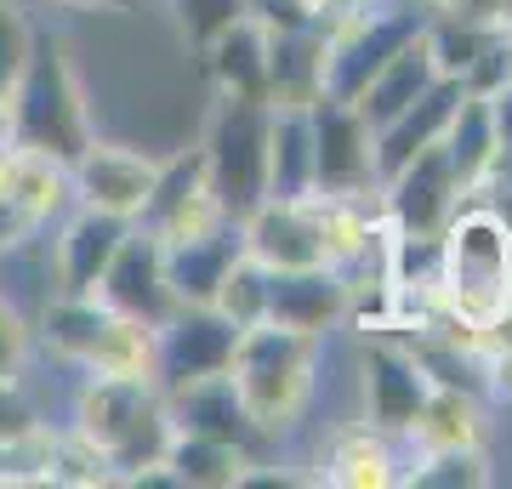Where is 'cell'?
I'll list each match as a JSON object with an SVG mask.
<instances>
[{
	"instance_id": "d6986e66",
	"label": "cell",
	"mask_w": 512,
	"mask_h": 489,
	"mask_svg": "<svg viewBox=\"0 0 512 489\" xmlns=\"http://www.w3.org/2000/svg\"><path fill=\"white\" fill-rule=\"evenodd\" d=\"M330 80V40L302 23V29H274L268 35V109H313Z\"/></svg>"
},
{
	"instance_id": "5b68a950",
	"label": "cell",
	"mask_w": 512,
	"mask_h": 489,
	"mask_svg": "<svg viewBox=\"0 0 512 489\" xmlns=\"http://www.w3.org/2000/svg\"><path fill=\"white\" fill-rule=\"evenodd\" d=\"M205 171L228 217H251L268 200V103H239V97H211L200 137Z\"/></svg>"
},
{
	"instance_id": "1f68e13d",
	"label": "cell",
	"mask_w": 512,
	"mask_h": 489,
	"mask_svg": "<svg viewBox=\"0 0 512 489\" xmlns=\"http://www.w3.org/2000/svg\"><path fill=\"white\" fill-rule=\"evenodd\" d=\"M268 279H274V273L262 268L256 256L239 251L234 268L222 273V285H217V296H211V308H217L234 330L262 325V319H268Z\"/></svg>"
},
{
	"instance_id": "484cf974",
	"label": "cell",
	"mask_w": 512,
	"mask_h": 489,
	"mask_svg": "<svg viewBox=\"0 0 512 489\" xmlns=\"http://www.w3.org/2000/svg\"><path fill=\"white\" fill-rule=\"evenodd\" d=\"M0 194H12V200L40 222V228H52L63 211L74 205V188H69V165L52 160V154H35V148H18L6 143V171H0Z\"/></svg>"
},
{
	"instance_id": "44dd1931",
	"label": "cell",
	"mask_w": 512,
	"mask_h": 489,
	"mask_svg": "<svg viewBox=\"0 0 512 489\" xmlns=\"http://www.w3.org/2000/svg\"><path fill=\"white\" fill-rule=\"evenodd\" d=\"M456 103H461V80H444L439 74L399 120H387V126L376 131V143H370V154H376V182H387L404 160H416L421 148L439 143L444 126H450V114H456Z\"/></svg>"
},
{
	"instance_id": "f35d334b",
	"label": "cell",
	"mask_w": 512,
	"mask_h": 489,
	"mask_svg": "<svg viewBox=\"0 0 512 489\" xmlns=\"http://www.w3.org/2000/svg\"><path fill=\"white\" fill-rule=\"evenodd\" d=\"M35 421L40 416H35V404L23 399V387L0 376V444H6V438H18V433H29Z\"/></svg>"
},
{
	"instance_id": "e575fe53",
	"label": "cell",
	"mask_w": 512,
	"mask_h": 489,
	"mask_svg": "<svg viewBox=\"0 0 512 489\" xmlns=\"http://www.w3.org/2000/svg\"><path fill=\"white\" fill-rule=\"evenodd\" d=\"M165 12L177 23V35H183L194 52H205L228 23L251 12V0H165Z\"/></svg>"
},
{
	"instance_id": "d6a6232c",
	"label": "cell",
	"mask_w": 512,
	"mask_h": 489,
	"mask_svg": "<svg viewBox=\"0 0 512 489\" xmlns=\"http://www.w3.org/2000/svg\"><path fill=\"white\" fill-rule=\"evenodd\" d=\"M46 484H57V489H109V484H120V478H114L109 455L97 450L92 438H80L74 427H57Z\"/></svg>"
},
{
	"instance_id": "9c48e42d",
	"label": "cell",
	"mask_w": 512,
	"mask_h": 489,
	"mask_svg": "<svg viewBox=\"0 0 512 489\" xmlns=\"http://www.w3.org/2000/svg\"><path fill=\"white\" fill-rule=\"evenodd\" d=\"M234 342L239 330L217 308H177L154 330V387L171 393V387H188L200 376H222L234 359Z\"/></svg>"
},
{
	"instance_id": "e0dca14e",
	"label": "cell",
	"mask_w": 512,
	"mask_h": 489,
	"mask_svg": "<svg viewBox=\"0 0 512 489\" xmlns=\"http://www.w3.org/2000/svg\"><path fill=\"white\" fill-rule=\"evenodd\" d=\"M268 319L308 336H330L336 325H348V279L330 262L313 268H285L268 279Z\"/></svg>"
},
{
	"instance_id": "83f0119b",
	"label": "cell",
	"mask_w": 512,
	"mask_h": 489,
	"mask_svg": "<svg viewBox=\"0 0 512 489\" xmlns=\"http://www.w3.org/2000/svg\"><path fill=\"white\" fill-rule=\"evenodd\" d=\"M313 194V120L308 109H268V200Z\"/></svg>"
},
{
	"instance_id": "d4e9b609",
	"label": "cell",
	"mask_w": 512,
	"mask_h": 489,
	"mask_svg": "<svg viewBox=\"0 0 512 489\" xmlns=\"http://www.w3.org/2000/svg\"><path fill=\"white\" fill-rule=\"evenodd\" d=\"M69 370L74 376H148L154 381V325L109 308Z\"/></svg>"
},
{
	"instance_id": "ab89813d",
	"label": "cell",
	"mask_w": 512,
	"mask_h": 489,
	"mask_svg": "<svg viewBox=\"0 0 512 489\" xmlns=\"http://www.w3.org/2000/svg\"><path fill=\"white\" fill-rule=\"evenodd\" d=\"M29 234H40V222L29 217V211L12 200V194H0V256H12Z\"/></svg>"
},
{
	"instance_id": "b9f144b4",
	"label": "cell",
	"mask_w": 512,
	"mask_h": 489,
	"mask_svg": "<svg viewBox=\"0 0 512 489\" xmlns=\"http://www.w3.org/2000/svg\"><path fill=\"white\" fill-rule=\"evenodd\" d=\"M484 103H490V126H495V143H501V154H512V80H507V86H495Z\"/></svg>"
},
{
	"instance_id": "5bb4252c",
	"label": "cell",
	"mask_w": 512,
	"mask_h": 489,
	"mask_svg": "<svg viewBox=\"0 0 512 489\" xmlns=\"http://www.w3.org/2000/svg\"><path fill=\"white\" fill-rule=\"evenodd\" d=\"M427 387L433 381L421 376V364L404 353V342L370 330L365 336V421L370 427L404 438V427L416 421L421 399H427Z\"/></svg>"
},
{
	"instance_id": "30bf717a",
	"label": "cell",
	"mask_w": 512,
	"mask_h": 489,
	"mask_svg": "<svg viewBox=\"0 0 512 489\" xmlns=\"http://www.w3.org/2000/svg\"><path fill=\"white\" fill-rule=\"evenodd\" d=\"M461 205V182L444 160V143L421 148L416 160H404L393 177L382 182V217L393 222V234L439 239L450 211Z\"/></svg>"
},
{
	"instance_id": "277c9868",
	"label": "cell",
	"mask_w": 512,
	"mask_h": 489,
	"mask_svg": "<svg viewBox=\"0 0 512 489\" xmlns=\"http://www.w3.org/2000/svg\"><path fill=\"white\" fill-rule=\"evenodd\" d=\"M69 427L109 455L120 484L131 472L165 461L171 433H177L171 410H165V393L148 376H80L69 404Z\"/></svg>"
},
{
	"instance_id": "4dcf8cb0",
	"label": "cell",
	"mask_w": 512,
	"mask_h": 489,
	"mask_svg": "<svg viewBox=\"0 0 512 489\" xmlns=\"http://www.w3.org/2000/svg\"><path fill=\"white\" fill-rule=\"evenodd\" d=\"M495 35H501V29L444 18V12H427V23H421V40H427L433 69H439L444 80H467V74H473V63L495 46Z\"/></svg>"
},
{
	"instance_id": "f6af8a7d",
	"label": "cell",
	"mask_w": 512,
	"mask_h": 489,
	"mask_svg": "<svg viewBox=\"0 0 512 489\" xmlns=\"http://www.w3.org/2000/svg\"><path fill=\"white\" fill-rule=\"evenodd\" d=\"M0 143H12V137H6V103H0Z\"/></svg>"
},
{
	"instance_id": "ee69618b",
	"label": "cell",
	"mask_w": 512,
	"mask_h": 489,
	"mask_svg": "<svg viewBox=\"0 0 512 489\" xmlns=\"http://www.w3.org/2000/svg\"><path fill=\"white\" fill-rule=\"evenodd\" d=\"M501 29H512V0H501Z\"/></svg>"
},
{
	"instance_id": "cb8c5ba5",
	"label": "cell",
	"mask_w": 512,
	"mask_h": 489,
	"mask_svg": "<svg viewBox=\"0 0 512 489\" xmlns=\"http://www.w3.org/2000/svg\"><path fill=\"white\" fill-rule=\"evenodd\" d=\"M439 80V69H433V52H427V40H410V46H399V52L387 57L382 69L365 80V91L353 97V109L365 114V126L370 131H382L387 120H399L410 103H416L421 91Z\"/></svg>"
},
{
	"instance_id": "4316f807",
	"label": "cell",
	"mask_w": 512,
	"mask_h": 489,
	"mask_svg": "<svg viewBox=\"0 0 512 489\" xmlns=\"http://www.w3.org/2000/svg\"><path fill=\"white\" fill-rule=\"evenodd\" d=\"M165 467L177 478V489H239L245 472L262 467L245 444H222V438H200V433H171Z\"/></svg>"
},
{
	"instance_id": "8992f818",
	"label": "cell",
	"mask_w": 512,
	"mask_h": 489,
	"mask_svg": "<svg viewBox=\"0 0 512 489\" xmlns=\"http://www.w3.org/2000/svg\"><path fill=\"white\" fill-rule=\"evenodd\" d=\"M131 222H137V228H148L160 245L200 239V234H211V228H222V222H228V211H222V200H217V188H211V171H205L200 143L183 148V154H171V160H160V177H154L143 211H137Z\"/></svg>"
},
{
	"instance_id": "d590c367",
	"label": "cell",
	"mask_w": 512,
	"mask_h": 489,
	"mask_svg": "<svg viewBox=\"0 0 512 489\" xmlns=\"http://www.w3.org/2000/svg\"><path fill=\"white\" fill-rule=\"evenodd\" d=\"M29 46H35V23L18 12V0H0V103H6V91L18 86L23 63H29Z\"/></svg>"
},
{
	"instance_id": "ac0fdd59",
	"label": "cell",
	"mask_w": 512,
	"mask_h": 489,
	"mask_svg": "<svg viewBox=\"0 0 512 489\" xmlns=\"http://www.w3.org/2000/svg\"><path fill=\"white\" fill-rule=\"evenodd\" d=\"M239 239H245V256H256L268 273L325 262L319 228H313V211H308V194H302V200H262L251 217H239Z\"/></svg>"
},
{
	"instance_id": "ba28073f",
	"label": "cell",
	"mask_w": 512,
	"mask_h": 489,
	"mask_svg": "<svg viewBox=\"0 0 512 489\" xmlns=\"http://www.w3.org/2000/svg\"><path fill=\"white\" fill-rule=\"evenodd\" d=\"M313 120V188L325 194H365V188H382L376 182V131L365 126V114L342 103V97H319L308 109Z\"/></svg>"
},
{
	"instance_id": "8d00e7d4",
	"label": "cell",
	"mask_w": 512,
	"mask_h": 489,
	"mask_svg": "<svg viewBox=\"0 0 512 489\" xmlns=\"http://www.w3.org/2000/svg\"><path fill=\"white\" fill-rule=\"evenodd\" d=\"M29 359H35V319H29L6 290H0V376L18 381Z\"/></svg>"
},
{
	"instance_id": "8fae6325",
	"label": "cell",
	"mask_w": 512,
	"mask_h": 489,
	"mask_svg": "<svg viewBox=\"0 0 512 489\" xmlns=\"http://www.w3.org/2000/svg\"><path fill=\"white\" fill-rule=\"evenodd\" d=\"M154 177H160V160L154 154L126 148V143H103V137H92L69 160L74 205H97V211H114V217H126V222L143 211Z\"/></svg>"
},
{
	"instance_id": "2e32d148",
	"label": "cell",
	"mask_w": 512,
	"mask_h": 489,
	"mask_svg": "<svg viewBox=\"0 0 512 489\" xmlns=\"http://www.w3.org/2000/svg\"><path fill=\"white\" fill-rule=\"evenodd\" d=\"M165 410H171V427H177V433H200V438H222V444H245L251 455L274 450V438L256 433V421L245 416V404H239L228 370H222V376L188 381V387H171V393H165Z\"/></svg>"
},
{
	"instance_id": "7a4b0ae2",
	"label": "cell",
	"mask_w": 512,
	"mask_h": 489,
	"mask_svg": "<svg viewBox=\"0 0 512 489\" xmlns=\"http://www.w3.org/2000/svg\"><path fill=\"white\" fill-rule=\"evenodd\" d=\"M439 296L467 325L512 313V222L478 194H461L439 228Z\"/></svg>"
},
{
	"instance_id": "9a60e30c",
	"label": "cell",
	"mask_w": 512,
	"mask_h": 489,
	"mask_svg": "<svg viewBox=\"0 0 512 489\" xmlns=\"http://www.w3.org/2000/svg\"><path fill=\"white\" fill-rule=\"evenodd\" d=\"M404 461H410V444L399 433H382L370 421H353L325 444L319 455V484L330 489H393L404 478Z\"/></svg>"
},
{
	"instance_id": "6da1fadb",
	"label": "cell",
	"mask_w": 512,
	"mask_h": 489,
	"mask_svg": "<svg viewBox=\"0 0 512 489\" xmlns=\"http://www.w3.org/2000/svg\"><path fill=\"white\" fill-rule=\"evenodd\" d=\"M319 359H325V336L274 325V319L239 330L228 381H234L245 416L256 421V433H268L279 444L302 421V410L313 399V381H319Z\"/></svg>"
},
{
	"instance_id": "60d3db41",
	"label": "cell",
	"mask_w": 512,
	"mask_h": 489,
	"mask_svg": "<svg viewBox=\"0 0 512 489\" xmlns=\"http://www.w3.org/2000/svg\"><path fill=\"white\" fill-rule=\"evenodd\" d=\"M427 12H444V18H461V23H484V29H501V0H427Z\"/></svg>"
},
{
	"instance_id": "52a82bcc",
	"label": "cell",
	"mask_w": 512,
	"mask_h": 489,
	"mask_svg": "<svg viewBox=\"0 0 512 489\" xmlns=\"http://www.w3.org/2000/svg\"><path fill=\"white\" fill-rule=\"evenodd\" d=\"M421 23H427V0H387V6H376V12L359 18L353 29H342V35L330 40L325 91L342 97V103H353V97L365 91L370 74L382 69L399 46H410V40L421 35Z\"/></svg>"
},
{
	"instance_id": "ffe728a7",
	"label": "cell",
	"mask_w": 512,
	"mask_h": 489,
	"mask_svg": "<svg viewBox=\"0 0 512 489\" xmlns=\"http://www.w3.org/2000/svg\"><path fill=\"white\" fill-rule=\"evenodd\" d=\"M205 80L211 97H239V103H268V29L245 12L205 46Z\"/></svg>"
},
{
	"instance_id": "7c38bea8",
	"label": "cell",
	"mask_w": 512,
	"mask_h": 489,
	"mask_svg": "<svg viewBox=\"0 0 512 489\" xmlns=\"http://www.w3.org/2000/svg\"><path fill=\"white\" fill-rule=\"evenodd\" d=\"M97 296H103L114 313H131V319H143V325H154V330L183 308V302L171 296V279H165V245L148 234V228H137V222L126 228L109 273L97 279Z\"/></svg>"
},
{
	"instance_id": "f1b7e54d",
	"label": "cell",
	"mask_w": 512,
	"mask_h": 489,
	"mask_svg": "<svg viewBox=\"0 0 512 489\" xmlns=\"http://www.w3.org/2000/svg\"><path fill=\"white\" fill-rule=\"evenodd\" d=\"M444 160L456 171L461 194H473L478 182L490 177V165L501 160V143H495V126H490V103L473 97V91H461L456 114H450V126H444Z\"/></svg>"
},
{
	"instance_id": "7bdbcfd3",
	"label": "cell",
	"mask_w": 512,
	"mask_h": 489,
	"mask_svg": "<svg viewBox=\"0 0 512 489\" xmlns=\"http://www.w3.org/2000/svg\"><path fill=\"white\" fill-rule=\"evenodd\" d=\"M63 6H97V12H131L137 0H63Z\"/></svg>"
},
{
	"instance_id": "7402d4cb",
	"label": "cell",
	"mask_w": 512,
	"mask_h": 489,
	"mask_svg": "<svg viewBox=\"0 0 512 489\" xmlns=\"http://www.w3.org/2000/svg\"><path fill=\"white\" fill-rule=\"evenodd\" d=\"M239 251H245V239H239L234 217L222 222V228H211V234H200V239H177V245H165V279H171V296H177L183 308H211L222 273L234 268Z\"/></svg>"
},
{
	"instance_id": "3957f363",
	"label": "cell",
	"mask_w": 512,
	"mask_h": 489,
	"mask_svg": "<svg viewBox=\"0 0 512 489\" xmlns=\"http://www.w3.org/2000/svg\"><path fill=\"white\" fill-rule=\"evenodd\" d=\"M6 137L18 148L52 154V160H63V165L97 137L92 109H86V86H80L74 57L57 35H40L35 29L29 63H23L18 86L6 91Z\"/></svg>"
},
{
	"instance_id": "74e56055",
	"label": "cell",
	"mask_w": 512,
	"mask_h": 489,
	"mask_svg": "<svg viewBox=\"0 0 512 489\" xmlns=\"http://www.w3.org/2000/svg\"><path fill=\"white\" fill-rule=\"evenodd\" d=\"M376 6H387V0H308V12H313V29L325 40H336L342 29H353L359 18H370Z\"/></svg>"
},
{
	"instance_id": "4fadbf2b",
	"label": "cell",
	"mask_w": 512,
	"mask_h": 489,
	"mask_svg": "<svg viewBox=\"0 0 512 489\" xmlns=\"http://www.w3.org/2000/svg\"><path fill=\"white\" fill-rule=\"evenodd\" d=\"M52 228H57V239H52L57 290L97 296V279L109 273V262H114V251H120V239H126L131 222L114 217V211H97V205H69Z\"/></svg>"
},
{
	"instance_id": "603a6c76",
	"label": "cell",
	"mask_w": 512,
	"mask_h": 489,
	"mask_svg": "<svg viewBox=\"0 0 512 489\" xmlns=\"http://www.w3.org/2000/svg\"><path fill=\"white\" fill-rule=\"evenodd\" d=\"M490 421H484V393L473 387H444L433 381L427 399H421L416 421L404 427V444L416 450H467V444H484Z\"/></svg>"
},
{
	"instance_id": "836d02e7",
	"label": "cell",
	"mask_w": 512,
	"mask_h": 489,
	"mask_svg": "<svg viewBox=\"0 0 512 489\" xmlns=\"http://www.w3.org/2000/svg\"><path fill=\"white\" fill-rule=\"evenodd\" d=\"M478 393L490 404H512V313L478 325Z\"/></svg>"
},
{
	"instance_id": "f546056e",
	"label": "cell",
	"mask_w": 512,
	"mask_h": 489,
	"mask_svg": "<svg viewBox=\"0 0 512 489\" xmlns=\"http://www.w3.org/2000/svg\"><path fill=\"white\" fill-rule=\"evenodd\" d=\"M399 484H416V489H484V484H495V467H490V450H484V444H467V450H416L410 461H404Z\"/></svg>"
}]
</instances>
